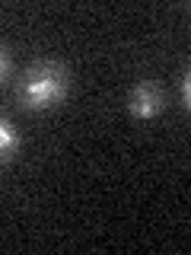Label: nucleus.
<instances>
[{
  "label": "nucleus",
  "mask_w": 191,
  "mask_h": 255,
  "mask_svg": "<svg viewBox=\"0 0 191 255\" xmlns=\"http://www.w3.org/2000/svg\"><path fill=\"white\" fill-rule=\"evenodd\" d=\"M127 112L140 122H150V118L163 115L166 112V90L156 80H140L131 93H127Z\"/></svg>",
  "instance_id": "obj_2"
},
{
  "label": "nucleus",
  "mask_w": 191,
  "mask_h": 255,
  "mask_svg": "<svg viewBox=\"0 0 191 255\" xmlns=\"http://www.w3.org/2000/svg\"><path fill=\"white\" fill-rule=\"evenodd\" d=\"M67 90H70V77L64 64L35 61L32 67H26V74L16 83V99L29 112H45V109L61 106L67 99Z\"/></svg>",
  "instance_id": "obj_1"
},
{
  "label": "nucleus",
  "mask_w": 191,
  "mask_h": 255,
  "mask_svg": "<svg viewBox=\"0 0 191 255\" xmlns=\"http://www.w3.org/2000/svg\"><path fill=\"white\" fill-rule=\"evenodd\" d=\"M19 128H16L10 118H3L0 115V163H6V159H13L16 156V150H19Z\"/></svg>",
  "instance_id": "obj_3"
},
{
  "label": "nucleus",
  "mask_w": 191,
  "mask_h": 255,
  "mask_svg": "<svg viewBox=\"0 0 191 255\" xmlns=\"http://www.w3.org/2000/svg\"><path fill=\"white\" fill-rule=\"evenodd\" d=\"M10 67H13V64H10V51H6V45L0 42V83L10 77Z\"/></svg>",
  "instance_id": "obj_4"
},
{
  "label": "nucleus",
  "mask_w": 191,
  "mask_h": 255,
  "mask_svg": "<svg viewBox=\"0 0 191 255\" xmlns=\"http://www.w3.org/2000/svg\"><path fill=\"white\" fill-rule=\"evenodd\" d=\"M182 109H191V74H182Z\"/></svg>",
  "instance_id": "obj_5"
}]
</instances>
